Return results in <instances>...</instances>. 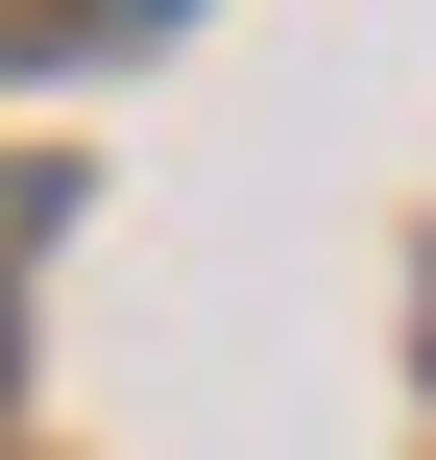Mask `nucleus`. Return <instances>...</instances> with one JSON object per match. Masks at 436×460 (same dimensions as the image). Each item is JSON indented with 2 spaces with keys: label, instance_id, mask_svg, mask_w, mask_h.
Wrapping results in <instances>:
<instances>
[]
</instances>
